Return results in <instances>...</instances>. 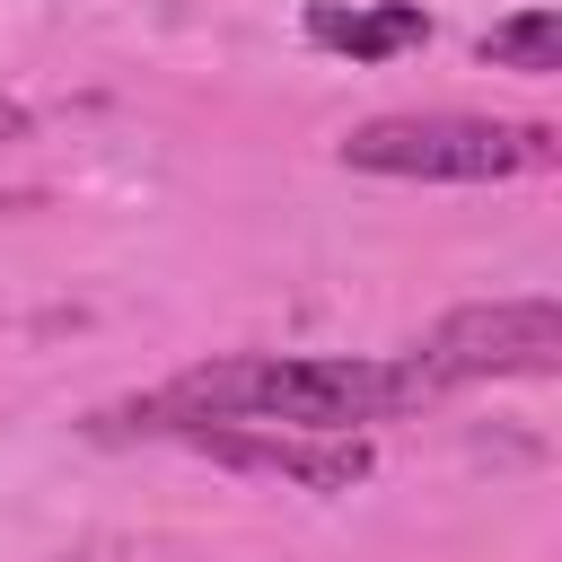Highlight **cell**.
Instances as JSON below:
<instances>
[{
	"label": "cell",
	"mask_w": 562,
	"mask_h": 562,
	"mask_svg": "<svg viewBox=\"0 0 562 562\" xmlns=\"http://www.w3.org/2000/svg\"><path fill=\"white\" fill-rule=\"evenodd\" d=\"M184 448H202L211 465H237V474H281L299 492H351L369 474V439L360 430H281V422H184L167 430Z\"/></svg>",
	"instance_id": "cell-4"
},
{
	"label": "cell",
	"mask_w": 562,
	"mask_h": 562,
	"mask_svg": "<svg viewBox=\"0 0 562 562\" xmlns=\"http://www.w3.org/2000/svg\"><path fill=\"white\" fill-rule=\"evenodd\" d=\"M448 386L413 360V351H228L202 360L184 378H167L158 395L105 413L123 430H184V422H281V430H369V422H404L422 404H439Z\"/></svg>",
	"instance_id": "cell-1"
},
{
	"label": "cell",
	"mask_w": 562,
	"mask_h": 562,
	"mask_svg": "<svg viewBox=\"0 0 562 562\" xmlns=\"http://www.w3.org/2000/svg\"><path fill=\"white\" fill-rule=\"evenodd\" d=\"M413 360H422L439 386L553 378V369H562V307H553V299H474V307H448Z\"/></svg>",
	"instance_id": "cell-3"
},
{
	"label": "cell",
	"mask_w": 562,
	"mask_h": 562,
	"mask_svg": "<svg viewBox=\"0 0 562 562\" xmlns=\"http://www.w3.org/2000/svg\"><path fill=\"white\" fill-rule=\"evenodd\" d=\"M474 53H483L492 70H536V79H544V70H562V18H553V9H518V18H501Z\"/></svg>",
	"instance_id": "cell-6"
},
{
	"label": "cell",
	"mask_w": 562,
	"mask_h": 562,
	"mask_svg": "<svg viewBox=\"0 0 562 562\" xmlns=\"http://www.w3.org/2000/svg\"><path fill=\"white\" fill-rule=\"evenodd\" d=\"M562 140L553 123H509V114H378L342 132V167L360 176H413V184H501L553 167Z\"/></svg>",
	"instance_id": "cell-2"
},
{
	"label": "cell",
	"mask_w": 562,
	"mask_h": 562,
	"mask_svg": "<svg viewBox=\"0 0 562 562\" xmlns=\"http://www.w3.org/2000/svg\"><path fill=\"white\" fill-rule=\"evenodd\" d=\"M307 44L351 53V61H386V53L430 44V18H422L413 0H386V9H342V0H316V9H307Z\"/></svg>",
	"instance_id": "cell-5"
}]
</instances>
